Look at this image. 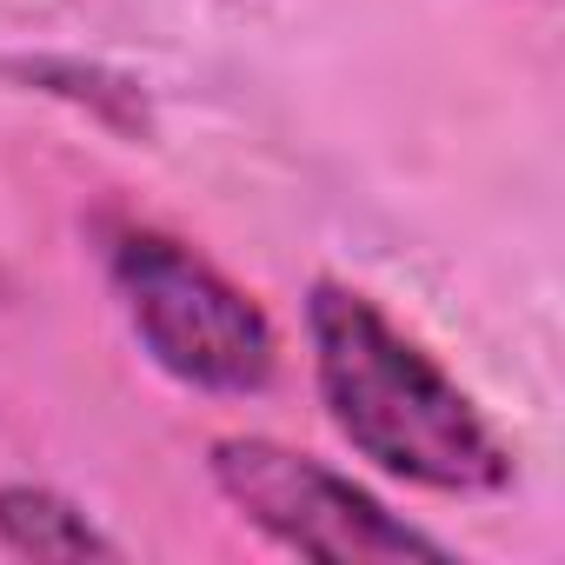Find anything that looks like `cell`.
<instances>
[{"instance_id": "cell-1", "label": "cell", "mask_w": 565, "mask_h": 565, "mask_svg": "<svg viewBox=\"0 0 565 565\" xmlns=\"http://www.w3.org/2000/svg\"><path fill=\"white\" fill-rule=\"evenodd\" d=\"M307 333H313V373L333 426L380 472L433 492L512 486V452L492 433V419L472 406V393L426 347H413L366 294L333 287V279L313 287Z\"/></svg>"}, {"instance_id": "cell-2", "label": "cell", "mask_w": 565, "mask_h": 565, "mask_svg": "<svg viewBox=\"0 0 565 565\" xmlns=\"http://www.w3.org/2000/svg\"><path fill=\"white\" fill-rule=\"evenodd\" d=\"M107 273L114 294L160 373L200 393H259L279 366L273 320L233 287V279L200 259L193 246L127 226L107 239Z\"/></svg>"}, {"instance_id": "cell-3", "label": "cell", "mask_w": 565, "mask_h": 565, "mask_svg": "<svg viewBox=\"0 0 565 565\" xmlns=\"http://www.w3.org/2000/svg\"><path fill=\"white\" fill-rule=\"evenodd\" d=\"M213 486L273 539L300 558L333 565H393V558H446L439 539L393 519L373 492L340 479L333 466L287 452L273 439H220L213 446Z\"/></svg>"}, {"instance_id": "cell-4", "label": "cell", "mask_w": 565, "mask_h": 565, "mask_svg": "<svg viewBox=\"0 0 565 565\" xmlns=\"http://www.w3.org/2000/svg\"><path fill=\"white\" fill-rule=\"evenodd\" d=\"M0 545L14 558H120V545L47 486H0Z\"/></svg>"}]
</instances>
